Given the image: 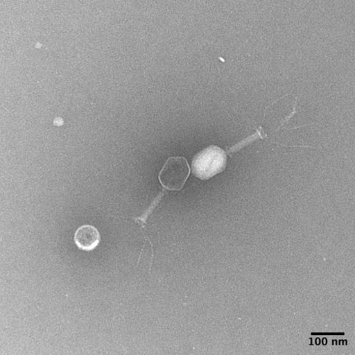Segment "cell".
Here are the masks:
<instances>
[{
    "instance_id": "cell-1",
    "label": "cell",
    "mask_w": 355,
    "mask_h": 355,
    "mask_svg": "<svg viewBox=\"0 0 355 355\" xmlns=\"http://www.w3.org/2000/svg\"><path fill=\"white\" fill-rule=\"evenodd\" d=\"M227 153L220 147L211 145L199 153L192 162L193 174L201 180H209L223 172L227 165Z\"/></svg>"
},
{
    "instance_id": "cell-3",
    "label": "cell",
    "mask_w": 355,
    "mask_h": 355,
    "mask_svg": "<svg viewBox=\"0 0 355 355\" xmlns=\"http://www.w3.org/2000/svg\"><path fill=\"white\" fill-rule=\"evenodd\" d=\"M100 241V233L92 225H86L79 227L75 234V243L82 250H94L98 245Z\"/></svg>"
},
{
    "instance_id": "cell-2",
    "label": "cell",
    "mask_w": 355,
    "mask_h": 355,
    "mask_svg": "<svg viewBox=\"0 0 355 355\" xmlns=\"http://www.w3.org/2000/svg\"><path fill=\"white\" fill-rule=\"evenodd\" d=\"M190 174V168L184 157L170 158L159 174L162 185L170 191H180Z\"/></svg>"
}]
</instances>
